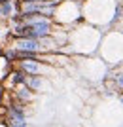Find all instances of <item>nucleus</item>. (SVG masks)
Here are the masks:
<instances>
[{
  "mask_svg": "<svg viewBox=\"0 0 123 127\" xmlns=\"http://www.w3.org/2000/svg\"><path fill=\"white\" fill-rule=\"evenodd\" d=\"M102 38V31L95 25L81 21L78 25L68 29V36H66V44L59 51L66 53V55H95L98 49Z\"/></svg>",
  "mask_w": 123,
  "mask_h": 127,
  "instance_id": "f257e3e1",
  "label": "nucleus"
},
{
  "mask_svg": "<svg viewBox=\"0 0 123 127\" xmlns=\"http://www.w3.org/2000/svg\"><path fill=\"white\" fill-rule=\"evenodd\" d=\"M119 15L118 0H81V17L89 25L110 29Z\"/></svg>",
  "mask_w": 123,
  "mask_h": 127,
  "instance_id": "f03ea898",
  "label": "nucleus"
},
{
  "mask_svg": "<svg viewBox=\"0 0 123 127\" xmlns=\"http://www.w3.org/2000/svg\"><path fill=\"white\" fill-rule=\"evenodd\" d=\"M97 53L108 66L123 64V31L121 29L112 27V29L102 32Z\"/></svg>",
  "mask_w": 123,
  "mask_h": 127,
  "instance_id": "7ed1b4c3",
  "label": "nucleus"
},
{
  "mask_svg": "<svg viewBox=\"0 0 123 127\" xmlns=\"http://www.w3.org/2000/svg\"><path fill=\"white\" fill-rule=\"evenodd\" d=\"M93 122L97 127H121L123 125V104L118 99L100 101L93 112Z\"/></svg>",
  "mask_w": 123,
  "mask_h": 127,
  "instance_id": "20e7f679",
  "label": "nucleus"
},
{
  "mask_svg": "<svg viewBox=\"0 0 123 127\" xmlns=\"http://www.w3.org/2000/svg\"><path fill=\"white\" fill-rule=\"evenodd\" d=\"M51 21L61 27H70L78 25L83 21L81 17V0H57L53 6Z\"/></svg>",
  "mask_w": 123,
  "mask_h": 127,
  "instance_id": "39448f33",
  "label": "nucleus"
},
{
  "mask_svg": "<svg viewBox=\"0 0 123 127\" xmlns=\"http://www.w3.org/2000/svg\"><path fill=\"white\" fill-rule=\"evenodd\" d=\"M74 68L80 72L87 82H104L108 74V64L97 55H72Z\"/></svg>",
  "mask_w": 123,
  "mask_h": 127,
  "instance_id": "423d86ee",
  "label": "nucleus"
},
{
  "mask_svg": "<svg viewBox=\"0 0 123 127\" xmlns=\"http://www.w3.org/2000/svg\"><path fill=\"white\" fill-rule=\"evenodd\" d=\"M11 70H13V61H11L8 55L0 53V82H2L6 76L10 74Z\"/></svg>",
  "mask_w": 123,
  "mask_h": 127,
  "instance_id": "0eeeda50",
  "label": "nucleus"
},
{
  "mask_svg": "<svg viewBox=\"0 0 123 127\" xmlns=\"http://www.w3.org/2000/svg\"><path fill=\"white\" fill-rule=\"evenodd\" d=\"M118 4H119V13H123V0H118Z\"/></svg>",
  "mask_w": 123,
  "mask_h": 127,
  "instance_id": "6e6552de",
  "label": "nucleus"
},
{
  "mask_svg": "<svg viewBox=\"0 0 123 127\" xmlns=\"http://www.w3.org/2000/svg\"><path fill=\"white\" fill-rule=\"evenodd\" d=\"M0 127H10V123H6L4 120H0Z\"/></svg>",
  "mask_w": 123,
  "mask_h": 127,
  "instance_id": "1a4fd4ad",
  "label": "nucleus"
},
{
  "mask_svg": "<svg viewBox=\"0 0 123 127\" xmlns=\"http://www.w3.org/2000/svg\"><path fill=\"white\" fill-rule=\"evenodd\" d=\"M2 93H4V89H2V85H0V102H2Z\"/></svg>",
  "mask_w": 123,
  "mask_h": 127,
  "instance_id": "9d476101",
  "label": "nucleus"
},
{
  "mask_svg": "<svg viewBox=\"0 0 123 127\" xmlns=\"http://www.w3.org/2000/svg\"><path fill=\"white\" fill-rule=\"evenodd\" d=\"M2 2H6V0H0V4H2Z\"/></svg>",
  "mask_w": 123,
  "mask_h": 127,
  "instance_id": "9b49d317",
  "label": "nucleus"
}]
</instances>
